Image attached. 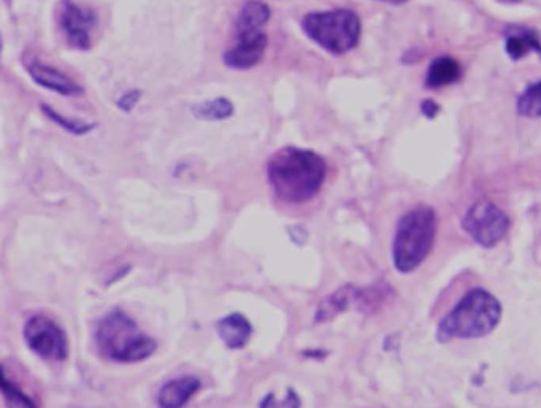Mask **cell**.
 I'll return each mask as SVG.
<instances>
[{
    "mask_svg": "<svg viewBox=\"0 0 541 408\" xmlns=\"http://www.w3.org/2000/svg\"><path fill=\"white\" fill-rule=\"evenodd\" d=\"M327 164L313 150L288 147L277 151L267 164V178L273 193L286 204L311 201L323 188Z\"/></svg>",
    "mask_w": 541,
    "mask_h": 408,
    "instance_id": "1",
    "label": "cell"
},
{
    "mask_svg": "<svg viewBox=\"0 0 541 408\" xmlns=\"http://www.w3.org/2000/svg\"><path fill=\"white\" fill-rule=\"evenodd\" d=\"M502 320V304L483 288L470 289L456 307L437 326L435 339L440 343L451 340L483 339L492 334Z\"/></svg>",
    "mask_w": 541,
    "mask_h": 408,
    "instance_id": "2",
    "label": "cell"
},
{
    "mask_svg": "<svg viewBox=\"0 0 541 408\" xmlns=\"http://www.w3.org/2000/svg\"><path fill=\"white\" fill-rule=\"evenodd\" d=\"M94 339L100 355L123 364L145 361L158 350L156 340L146 335L139 324L119 308L99 321Z\"/></svg>",
    "mask_w": 541,
    "mask_h": 408,
    "instance_id": "3",
    "label": "cell"
},
{
    "mask_svg": "<svg viewBox=\"0 0 541 408\" xmlns=\"http://www.w3.org/2000/svg\"><path fill=\"white\" fill-rule=\"evenodd\" d=\"M438 220L434 208L421 205L402 216L392 245V259L400 274L415 272L434 248Z\"/></svg>",
    "mask_w": 541,
    "mask_h": 408,
    "instance_id": "4",
    "label": "cell"
},
{
    "mask_svg": "<svg viewBox=\"0 0 541 408\" xmlns=\"http://www.w3.org/2000/svg\"><path fill=\"white\" fill-rule=\"evenodd\" d=\"M302 29L311 42L334 56H342L357 47L361 39V20L346 8L329 12H311L304 16Z\"/></svg>",
    "mask_w": 541,
    "mask_h": 408,
    "instance_id": "5",
    "label": "cell"
},
{
    "mask_svg": "<svg viewBox=\"0 0 541 408\" xmlns=\"http://www.w3.org/2000/svg\"><path fill=\"white\" fill-rule=\"evenodd\" d=\"M462 228L483 248H494L507 237L510 220L494 202L473 204L465 213Z\"/></svg>",
    "mask_w": 541,
    "mask_h": 408,
    "instance_id": "6",
    "label": "cell"
},
{
    "mask_svg": "<svg viewBox=\"0 0 541 408\" xmlns=\"http://www.w3.org/2000/svg\"><path fill=\"white\" fill-rule=\"evenodd\" d=\"M24 340L35 355L48 362L66 361L69 343L66 332L48 316L35 315L24 326Z\"/></svg>",
    "mask_w": 541,
    "mask_h": 408,
    "instance_id": "7",
    "label": "cell"
},
{
    "mask_svg": "<svg viewBox=\"0 0 541 408\" xmlns=\"http://www.w3.org/2000/svg\"><path fill=\"white\" fill-rule=\"evenodd\" d=\"M59 24L70 47L80 51L91 48L97 26V13L93 8L80 5L75 0H62Z\"/></svg>",
    "mask_w": 541,
    "mask_h": 408,
    "instance_id": "8",
    "label": "cell"
},
{
    "mask_svg": "<svg viewBox=\"0 0 541 408\" xmlns=\"http://www.w3.org/2000/svg\"><path fill=\"white\" fill-rule=\"evenodd\" d=\"M267 45H269V37L264 29L235 31V42L224 53V64L234 70L253 69L264 59Z\"/></svg>",
    "mask_w": 541,
    "mask_h": 408,
    "instance_id": "9",
    "label": "cell"
},
{
    "mask_svg": "<svg viewBox=\"0 0 541 408\" xmlns=\"http://www.w3.org/2000/svg\"><path fill=\"white\" fill-rule=\"evenodd\" d=\"M27 74L42 88L61 94V96L75 97L85 94V88L78 85L69 75L64 74L56 67L48 66L40 61H29L26 64Z\"/></svg>",
    "mask_w": 541,
    "mask_h": 408,
    "instance_id": "10",
    "label": "cell"
},
{
    "mask_svg": "<svg viewBox=\"0 0 541 408\" xmlns=\"http://www.w3.org/2000/svg\"><path fill=\"white\" fill-rule=\"evenodd\" d=\"M200 388H202V382H200V378L194 377V375H185V377L170 380L159 391V407H185L192 397L199 393Z\"/></svg>",
    "mask_w": 541,
    "mask_h": 408,
    "instance_id": "11",
    "label": "cell"
},
{
    "mask_svg": "<svg viewBox=\"0 0 541 408\" xmlns=\"http://www.w3.org/2000/svg\"><path fill=\"white\" fill-rule=\"evenodd\" d=\"M253 326L242 313L224 316L216 323V332L229 350H242L253 337Z\"/></svg>",
    "mask_w": 541,
    "mask_h": 408,
    "instance_id": "12",
    "label": "cell"
},
{
    "mask_svg": "<svg viewBox=\"0 0 541 408\" xmlns=\"http://www.w3.org/2000/svg\"><path fill=\"white\" fill-rule=\"evenodd\" d=\"M362 294L364 291H359L353 286L338 289L332 296L327 297L323 304L319 305L318 312H316V323H326V321L332 320L335 316L348 310L351 304H361L364 302Z\"/></svg>",
    "mask_w": 541,
    "mask_h": 408,
    "instance_id": "13",
    "label": "cell"
},
{
    "mask_svg": "<svg viewBox=\"0 0 541 408\" xmlns=\"http://www.w3.org/2000/svg\"><path fill=\"white\" fill-rule=\"evenodd\" d=\"M507 48L508 56L513 61H519V59L526 58L530 51H537L541 56V42L537 32L529 27L513 26L508 29L507 34Z\"/></svg>",
    "mask_w": 541,
    "mask_h": 408,
    "instance_id": "14",
    "label": "cell"
},
{
    "mask_svg": "<svg viewBox=\"0 0 541 408\" xmlns=\"http://www.w3.org/2000/svg\"><path fill=\"white\" fill-rule=\"evenodd\" d=\"M462 67L456 59L443 58L435 59L430 64L429 72H427L426 85L430 89L445 88V86L454 85L461 80Z\"/></svg>",
    "mask_w": 541,
    "mask_h": 408,
    "instance_id": "15",
    "label": "cell"
},
{
    "mask_svg": "<svg viewBox=\"0 0 541 408\" xmlns=\"http://www.w3.org/2000/svg\"><path fill=\"white\" fill-rule=\"evenodd\" d=\"M270 15L272 12L269 5L262 0H246L235 21V31L264 29L265 24L269 23Z\"/></svg>",
    "mask_w": 541,
    "mask_h": 408,
    "instance_id": "16",
    "label": "cell"
},
{
    "mask_svg": "<svg viewBox=\"0 0 541 408\" xmlns=\"http://www.w3.org/2000/svg\"><path fill=\"white\" fill-rule=\"evenodd\" d=\"M234 112V104L227 97H216L192 107V115L200 121H224L231 118Z\"/></svg>",
    "mask_w": 541,
    "mask_h": 408,
    "instance_id": "17",
    "label": "cell"
},
{
    "mask_svg": "<svg viewBox=\"0 0 541 408\" xmlns=\"http://www.w3.org/2000/svg\"><path fill=\"white\" fill-rule=\"evenodd\" d=\"M518 113L526 118L541 116V81L530 85L518 99Z\"/></svg>",
    "mask_w": 541,
    "mask_h": 408,
    "instance_id": "18",
    "label": "cell"
},
{
    "mask_svg": "<svg viewBox=\"0 0 541 408\" xmlns=\"http://www.w3.org/2000/svg\"><path fill=\"white\" fill-rule=\"evenodd\" d=\"M42 110L53 123L58 124L62 129H66L70 134L86 135L96 128V124L85 123V121L69 120V118L62 116L61 113L56 112L54 108L48 107V105H42Z\"/></svg>",
    "mask_w": 541,
    "mask_h": 408,
    "instance_id": "19",
    "label": "cell"
},
{
    "mask_svg": "<svg viewBox=\"0 0 541 408\" xmlns=\"http://www.w3.org/2000/svg\"><path fill=\"white\" fill-rule=\"evenodd\" d=\"M2 391H4L8 404H12L13 407H37L21 389L16 388L15 383L8 380L5 370L4 378H2Z\"/></svg>",
    "mask_w": 541,
    "mask_h": 408,
    "instance_id": "20",
    "label": "cell"
},
{
    "mask_svg": "<svg viewBox=\"0 0 541 408\" xmlns=\"http://www.w3.org/2000/svg\"><path fill=\"white\" fill-rule=\"evenodd\" d=\"M140 99H142V91L139 89H132L129 93L123 94L118 99V108L121 112L131 113L137 105H139Z\"/></svg>",
    "mask_w": 541,
    "mask_h": 408,
    "instance_id": "21",
    "label": "cell"
},
{
    "mask_svg": "<svg viewBox=\"0 0 541 408\" xmlns=\"http://www.w3.org/2000/svg\"><path fill=\"white\" fill-rule=\"evenodd\" d=\"M421 112H423V115L426 116V118L432 120V118H435V116L440 113V107H438L434 101L427 99V101H424L423 104H421Z\"/></svg>",
    "mask_w": 541,
    "mask_h": 408,
    "instance_id": "22",
    "label": "cell"
},
{
    "mask_svg": "<svg viewBox=\"0 0 541 408\" xmlns=\"http://www.w3.org/2000/svg\"><path fill=\"white\" fill-rule=\"evenodd\" d=\"M383 2H389V4L399 5V4H405L407 0H383Z\"/></svg>",
    "mask_w": 541,
    "mask_h": 408,
    "instance_id": "23",
    "label": "cell"
},
{
    "mask_svg": "<svg viewBox=\"0 0 541 408\" xmlns=\"http://www.w3.org/2000/svg\"><path fill=\"white\" fill-rule=\"evenodd\" d=\"M503 2H507V4H518V2H522V0H503Z\"/></svg>",
    "mask_w": 541,
    "mask_h": 408,
    "instance_id": "24",
    "label": "cell"
}]
</instances>
